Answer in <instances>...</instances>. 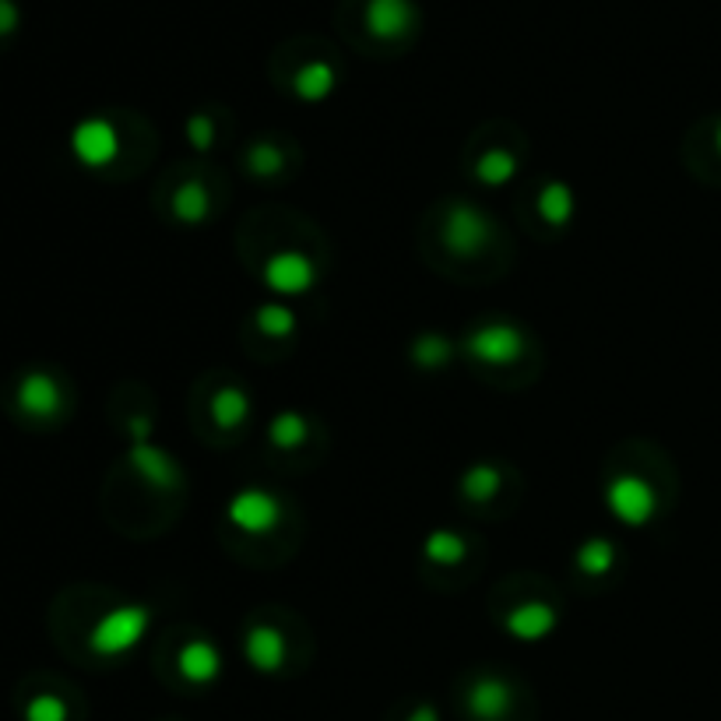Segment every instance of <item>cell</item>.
<instances>
[{
  "label": "cell",
  "instance_id": "d6986e66",
  "mask_svg": "<svg viewBox=\"0 0 721 721\" xmlns=\"http://www.w3.org/2000/svg\"><path fill=\"white\" fill-rule=\"evenodd\" d=\"M187 130H191V145L194 148H208V145H212V135H215V124L208 117H191V127H187Z\"/></svg>",
  "mask_w": 721,
  "mask_h": 721
},
{
  "label": "cell",
  "instance_id": "30bf717a",
  "mask_svg": "<svg viewBox=\"0 0 721 721\" xmlns=\"http://www.w3.org/2000/svg\"><path fill=\"white\" fill-rule=\"evenodd\" d=\"M74 151H78V159H85L92 169H103L117 159L120 151V135L117 127L109 120H85L78 130H74Z\"/></svg>",
  "mask_w": 721,
  "mask_h": 721
},
{
  "label": "cell",
  "instance_id": "52a82bcc",
  "mask_svg": "<svg viewBox=\"0 0 721 721\" xmlns=\"http://www.w3.org/2000/svg\"><path fill=\"white\" fill-rule=\"evenodd\" d=\"M363 18H367L370 35H377V40H384V43H394V40H405L415 29L420 11H415L412 0H367Z\"/></svg>",
  "mask_w": 721,
  "mask_h": 721
},
{
  "label": "cell",
  "instance_id": "9a60e30c",
  "mask_svg": "<svg viewBox=\"0 0 721 721\" xmlns=\"http://www.w3.org/2000/svg\"><path fill=\"white\" fill-rule=\"evenodd\" d=\"M180 676H187L191 682H208V679H215L219 676V651L212 648V640H204V637H191L183 644V651H180Z\"/></svg>",
  "mask_w": 721,
  "mask_h": 721
},
{
  "label": "cell",
  "instance_id": "6da1fadb",
  "mask_svg": "<svg viewBox=\"0 0 721 721\" xmlns=\"http://www.w3.org/2000/svg\"><path fill=\"white\" fill-rule=\"evenodd\" d=\"M500 246H507V240H500V230L476 204L450 201L441 208V219H430L426 254L433 257L441 251L444 272L492 275L500 268Z\"/></svg>",
  "mask_w": 721,
  "mask_h": 721
},
{
  "label": "cell",
  "instance_id": "ac0fdd59",
  "mask_svg": "<svg viewBox=\"0 0 721 721\" xmlns=\"http://www.w3.org/2000/svg\"><path fill=\"white\" fill-rule=\"evenodd\" d=\"M25 718L29 721H64L67 711H64V704L56 697H40V700H32V704H29Z\"/></svg>",
  "mask_w": 721,
  "mask_h": 721
},
{
  "label": "cell",
  "instance_id": "ffe728a7",
  "mask_svg": "<svg viewBox=\"0 0 721 721\" xmlns=\"http://www.w3.org/2000/svg\"><path fill=\"white\" fill-rule=\"evenodd\" d=\"M18 25V4L14 0H0V35H8Z\"/></svg>",
  "mask_w": 721,
  "mask_h": 721
},
{
  "label": "cell",
  "instance_id": "e0dca14e",
  "mask_svg": "<svg viewBox=\"0 0 721 721\" xmlns=\"http://www.w3.org/2000/svg\"><path fill=\"white\" fill-rule=\"evenodd\" d=\"M286 166V156H282V148L272 145V141H257L254 148H246V173L254 177H278Z\"/></svg>",
  "mask_w": 721,
  "mask_h": 721
},
{
  "label": "cell",
  "instance_id": "9c48e42d",
  "mask_svg": "<svg viewBox=\"0 0 721 721\" xmlns=\"http://www.w3.org/2000/svg\"><path fill=\"white\" fill-rule=\"evenodd\" d=\"M286 655H289V644H286L282 623L254 619V626H246V658H251L257 669L275 672L286 666Z\"/></svg>",
  "mask_w": 721,
  "mask_h": 721
},
{
  "label": "cell",
  "instance_id": "5b68a950",
  "mask_svg": "<svg viewBox=\"0 0 721 721\" xmlns=\"http://www.w3.org/2000/svg\"><path fill=\"white\" fill-rule=\"evenodd\" d=\"M500 623L507 626L510 634L539 640L542 634H549L556 626V605L545 598L542 587H536V595L528 592L521 602H510L507 609L500 613Z\"/></svg>",
  "mask_w": 721,
  "mask_h": 721
},
{
  "label": "cell",
  "instance_id": "5bb4252c",
  "mask_svg": "<svg viewBox=\"0 0 721 721\" xmlns=\"http://www.w3.org/2000/svg\"><path fill=\"white\" fill-rule=\"evenodd\" d=\"M338 85V74L328 61H307L293 74V92L303 103H320L328 99Z\"/></svg>",
  "mask_w": 721,
  "mask_h": 721
},
{
  "label": "cell",
  "instance_id": "8992f818",
  "mask_svg": "<svg viewBox=\"0 0 721 721\" xmlns=\"http://www.w3.org/2000/svg\"><path fill=\"white\" fill-rule=\"evenodd\" d=\"M145 623H148V616H145V609H138V605L113 609L96 626V634H92V648H96L99 655H120V651H127L130 644L141 637Z\"/></svg>",
  "mask_w": 721,
  "mask_h": 721
},
{
  "label": "cell",
  "instance_id": "ba28073f",
  "mask_svg": "<svg viewBox=\"0 0 721 721\" xmlns=\"http://www.w3.org/2000/svg\"><path fill=\"white\" fill-rule=\"evenodd\" d=\"M246 412H251V402H246L243 388L222 381L212 394H208V409H204V415L198 423L201 426H215L222 436H230V433L243 430Z\"/></svg>",
  "mask_w": 721,
  "mask_h": 721
},
{
  "label": "cell",
  "instance_id": "7c38bea8",
  "mask_svg": "<svg viewBox=\"0 0 721 721\" xmlns=\"http://www.w3.org/2000/svg\"><path fill=\"white\" fill-rule=\"evenodd\" d=\"M521 151H510L507 145H492L486 151H476V159L468 162V173L486 187H500L518 173Z\"/></svg>",
  "mask_w": 721,
  "mask_h": 721
},
{
  "label": "cell",
  "instance_id": "4fadbf2b",
  "mask_svg": "<svg viewBox=\"0 0 721 721\" xmlns=\"http://www.w3.org/2000/svg\"><path fill=\"white\" fill-rule=\"evenodd\" d=\"M61 402H64V394L53 384V377H46V373H29L22 388H18V405H22L29 415H40V420L61 412Z\"/></svg>",
  "mask_w": 721,
  "mask_h": 721
},
{
  "label": "cell",
  "instance_id": "277c9868",
  "mask_svg": "<svg viewBox=\"0 0 721 721\" xmlns=\"http://www.w3.org/2000/svg\"><path fill=\"white\" fill-rule=\"evenodd\" d=\"M230 521L243 531V536L268 539L275 528H282V503L278 497H272V492H264V489H246L233 500Z\"/></svg>",
  "mask_w": 721,
  "mask_h": 721
},
{
  "label": "cell",
  "instance_id": "2e32d148",
  "mask_svg": "<svg viewBox=\"0 0 721 721\" xmlns=\"http://www.w3.org/2000/svg\"><path fill=\"white\" fill-rule=\"evenodd\" d=\"M531 201H536V215L545 222V225H566V219H571L574 212V201H571V191L560 183H545L539 187L536 194H531Z\"/></svg>",
  "mask_w": 721,
  "mask_h": 721
},
{
  "label": "cell",
  "instance_id": "3957f363",
  "mask_svg": "<svg viewBox=\"0 0 721 721\" xmlns=\"http://www.w3.org/2000/svg\"><path fill=\"white\" fill-rule=\"evenodd\" d=\"M609 507L630 524H644L655 518L658 510V492L648 479H640L637 471H619L609 479Z\"/></svg>",
  "mask_w": 721,
  "mask_h": 721
},
{
  "label": "cell",
  "instance_id": "7a4b0ae2",
  "mask_svg": "<svg viewBox=\"0 0 721 721\" xmlns=\"http://www.w3.org/2000/svg\"><path fill=\"white\" fill-rule=\"evenodd\" d=\"M468 349H471V359L486 370L521 367V359L528 356V338L515 325H507V320H492V325L471 331Z\"/></svg>",
  "mask_w": 721,
  "mask_h": 721
},
{
  "label": "cell",
  "instance_id": "8fae6325",
  "mask_svg": "<svg viewBox=\"0 0 721 721\" xmlns=\"http://www.w3.org/2000/svg\"><path fill=\"white\" fill-rule=\"evenodd\" d=\"M212 194H208V187L201 177H191L183 180L180 187H169V212H173L180 222L187 225H198L212 215Z\"/></svg>",
  "mask_w": 721,
  "mask_h": 721
},
{
  "label": "cell",
  "instance_id": "44dd1931",
  "mask_svg": "<svg viewBox=\"0 0 721 721\" xmlns=\"http://www.w3.org/2000/svg\"><path fill=\"white\" fill-rule=\"evenodd\" d=\"M714 148H718V156H721V120H718V127H714Z\"/></svg>",
  "mask_w": 721,
  "mask_h": 721
}]
</instances>
